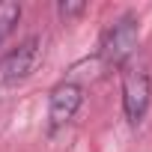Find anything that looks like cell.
<instances>
[{"mask_svg": "<svg viewBox=\"0 0 152 152\" xmlns=\"http://www.w3.org/2000/svg\"><path fill=\"white\" fill-rule=\"evenodd\" d=\"M149 93H152L149 72L143 66H128L122 75V110H125V119L131 125L143 122L146 107H149Z\"/></svg>", "mask_w": 152, "mask_h": 152, "instance_id": "3", "label": "cell"}, {"mask_svg": "<svg viewBox=\"0 0 152 152\" xmlns=\"http://www.w3.org/2000/svg\"><path fill=\"white\" fill-rule=\"evenodd\" d=\"M137 39H140V21H137V15L125 12L122 18H116L107 27V33L102 39V51H99L102 60H104V66H122L134 54Z\"/></svg>", "mask_w": 152, "mask_h": 152, "instance_id": "1", "label": "cell"}, {"mask_svg": "<svg viewBox=\"0 0 152 152\" xmlns=\"http://www.w3.org/2000/svg\"><path fill=\"white\" fill-rule=\"evenodd\" d=\"M18 18H21V6L18 3H0V45H3V39L15 30Z\"/></svg>", "mask_w": 152, "mask_h": 152, "instance_id": "5", "label": "cell"}, {"mask_svg": "<svg viewBox=\"0 0 152 152\" xmlns=\"http://www.w3.org/2000/svg\"><path fill=\"white\" fill-rule=\"evenodd\" d=\"M39 57H42V36H27L12 51H6L0 57V90L15 87L24 78H30V72L36 69Z\"/></svg>", "mask_w": 152, "mask_h": 152, "instance_id": "2", "label": "cell"}, {"mask_svg": "<svg viewBox=\"0 0 152 152\" xmlns=\"http://www.w3.org/2000/svg\"><path fill=\"white\" fill-rule=\"evenodd\" d=\"M87 9V3H60L57 6V12L63 15V18H72V15H81Z\"/></svg>", "mask_w": 152, "mask_h": 152, "instance_id": "6", "label": "cell"}, {"mask_svg": "<svg viewBox=\"0 0 152 152\" xmlns=\"http://www.w3.org/2000/svg\"><path fill=\"white\" fill-rule=\"evenodd\" d=\"M84 102V87L75 84V81H63L51 90V102H48V128L51 131H60L63 125H69L75 119Z\"/></svg>", "mask_w": 152, "mask_h": 152, "instance_id": "4", "label": "cell"}]
</instances>
